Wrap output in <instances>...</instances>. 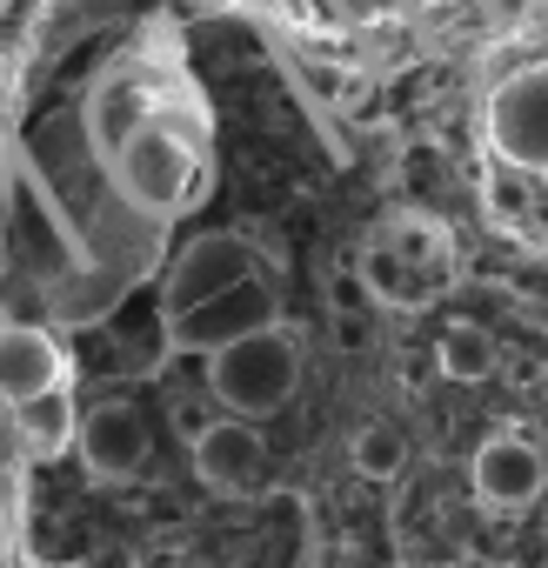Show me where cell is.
<instances>
[{
    "label": "cell",
    "instance_id": "5",
    "mask_svg": "<svg viewBox=\"0 0 548 568\" xmlns=\"http://www.w3.org/2000/svg\"><path fill=\"white\" fill-rule=\"evenodd\" d=\"M114 168H121V187H128L141 207H154V214L181 207V194L194 187V154H187L168 128H154V121H141V128L121 141Z\"/></svg>",
    "mask_w": 548,
    "mask_h": 568
},
{
    "label": "cell",
    "instance_id": "18",
    "mask_svg": "<svg viewBox=\"0 0 548 568\" xmlns=\"http://www.w3.org/2000/svg\"><path fill=\"white\" fill-rule=\"evenodd\" d=\"M535 181H541V187H548V168H541V174H535Z\"/></svg>",
    "mask_w": 548,
    "mask_h": 568
},
{
    "label": "cell",
    "instance_id": "17",
    "mask_svg": "<svg viewBox=\"0 0 548 568\" xmlns=\"http://www.w3.org/2000/svg\"><path fill=\"white\" fill-rule=\"evenodd\" d=\"M508 382H515V388H535V382H541V368H535L528 355H508Z\"/></svg>",
    "mask_w": 548,
    "mask_h": 568
},
{
    "label": "cell",
    "instance_id": "6",
    "mask_svg": "<svg viewBox=\"0 0 548 568\" xmlns=\"http://www.w3.org/2000/svg\"><path fill=\"white\" fill-rule=\"evenodd\" d=\"M194 475L214 488V495H254L261 475H267V442L254 422L241 415H221L207 428H194Z\"/></svg>",
    "mask_w": 548,
    "mask_h": 568
},
{
    "label": "cell",
    "instance_id": "2",
    "mask_svg": "<svg viewBox=\"0 0 548 568\" xmlns=\"http://www.w3.org/2000/svg\"><path fill=\"white\" fill-rule=\"evenodd\" d=\"M488 148L501 168H548V68H521L488 94Z\"/></svg>",
    "mask_w": 548,
    "mask_h": 568
},
{
    "label": "cell",
    "instance_id": "3",
    "mask_svg": "<svg viewBox=\"0 0 548 568\" xmlns=\"http://www.w3.org/2000/svg\"><path fill=\"white\" fill-rule=\"evenodd\" d=\"M254 328H274V288L261 281V267L241 274V281H227V288H214V295H201L194 308L168 315V335L187 355H214L221 342L254 335Z\"/></svg>",
    "mask_w": 548,
    "mask_h": 568
},
{
    "label": "cell",
    "instance_id": "7",
    "mask_svg": "<svg viewBox=\"0 0 548 568\" xmlns=\"http://www.w3.org/2000/svg\"><path fill=\"white\" fill-rule=\"evenodd\" d=\"M241 274H254V247H247L241 234H201V241H187V247L174 254L168 281H161V315L194 308L201 295L227 288V281H241Z\"/></svg>",
    "mask_w": 548,
    "mask_h": 568
},
{
    "label": "cell",
    "instance_id": "14",
    "mask_svg": "<svg viewBox=\"0 0 548 568\" xmlns=\"http://www.w3.org/2000/svg\"><path fill=\"white\" fill-rule=\"evenodd\" d=\"M388 247H395L402 261H415L435 288L448 281V227H435V221H422V214H402V221H388Z\"/></svg>",
    "mask_w": 548,
    "mask_h": 568
},
{
    "label": "cell",
    "instance_id": "13",
    "mask_svg": "<svg viewBox=\"0 0 548 568\" xmlns=\"http://www.w3.org/2000/svg\"><path fill=\"white\" fill-rule=\"evenodd\" d=\"M348 462H355L362 481H395V475L408 468V435H402L395 422H368V428H355Z\"/></svg>",
    "mask_w": 548,
    "mask_h": 568
},
{
    "label": "cell",
    "instance_id": "9",
    "mask_svg": "<svg viewBox=\"0 0 548 568\" xmlns=\"http://www.w3.org/2000/svg\"><path fill=\"white\" fill-rule=\"evenodd\" d=\"M61 348L41 335V328H0V402L21 408L48 388H61Z\"/></svg>",
    "mask_w": 548,
    "mask_h": 568
},
{
    "label": "cell",
    "instance_id": "8",
    "mask_svg": "<svg viewBox=\"0 0 548 568\" xmlns=\"http://www.w3.org/2000/svg\"><path fill=\"white\" fill-rule=\"evenodd\" d=\"M541 481H548V468L521 435H488L475 448V501L481 508H528L541 495Z\"/></svg>",
    "mask_w": 548,
    "mask_h": 568
},
{
    "label": "cell",
    "instance_id": "10",
    "mask_svg": "<svg viewBox=\"0 0 548 568\" xmlns=\"http://www.w3.org/2000/svg\"><path fill=\"white\" fill-rule=\"evenodd\" d=\"M362 288H368V302H388V308H428V295H435V281L415 267V261H402L388 241H375L368 254H362Z\"/></svg>",
    "mask_w": 548,
    "mask_h": 568
},
{
    "label": "cell",
    "instance_id": "1",
    "mask_svg": "<svg viewBox=\"0 0 548 568\" xmlns=\"http://www.w3.org/2000/svg\"><path fill=\"white\" fill-rule=\"evenodd\" d=\"M302 388V348L295 335L282 328H254V335H234L207 355V395L241 415V422H261V415H282V402Z\"/></svg>",
    "mask_w": 548,
    "mask_h": 568
},
{
    "label": "cell",
    "instance_id": "15",
    "mask_svg": "<svg viewBox=\"0 0 548 568\" xmlns=\"http://www.w3.org/2000/svg\"><path fill=\"white\" fill-rule=\"evenodd\" d=\"M528 181H535V174H521V168H495V174L481 181V207H488V221L521 227L528 207H535V187H528Z\"/></svg>",
    "mask_w": 548,
    "mask_h": 568
},
{
    "label": "cell",
    "instance_id": "4",
    "mask_svg": "<svg viewBox=\"0 0 548 568\" xmlns=\"http://www.w3.org/2000/svg\"><path fill=\"white\" fill-rule=\"evenodd\" d=\"M74 448L88 462L94 481H134L154 455V428L134 402H94L81 422H74Z\"/></svg>",
    "mask_w": 548,
    "mask_h": 568
},
{
    "label": "cell",
    "instance_id": "12",
    "mask_svg": "<svg viewBox=\"0 0 548 568\" xmlns=\"http://www.w3.org/2000/svg\"><path fill=\"white\" fill-rule=\"evenodd\" d=\"M14 428H21V448H28L34 462H54V455H68V442H74L68 395H61V388H48V395L21 402V408H14Z\"/></svg>",
    "mask_w": 548,
    "mask_h": 568
},
{
    "label": "cell",
    "instance_id": "11",
    "mask_svg": "<svg viewBox=\"0 0 548 568\" xmlns=\"http://www.w3.org/2000/svg\"><path fill=\"white\" fill-rule=\"evenodd\" d=\"M435 362H442L448 382H488L501 368V348H495V335L481 322H448L442 342H435Z\"/></svg>",
    "mask_w": 548,
    "mask_h": 568
},
{
    "label": "cell",
    "instance_id": "16",
    "mask_svg": "<svg viewBox=\"0 0 548 568\" xmlns=\"http://www.w3.org/2000/svg\"><path fill=\"white\" fill-rule=\"evenodd\" d=\"M335 348H368V308H335Z\"/></svg>",
    "mask_w": 548,
    "mask_h": 568
}]
</instances>
